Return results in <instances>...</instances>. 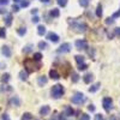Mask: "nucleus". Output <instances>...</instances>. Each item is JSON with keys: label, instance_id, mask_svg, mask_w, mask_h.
<instances>
[{"label": "nucleus", "instance_id": "obj_1", "mask_svg": "<svg viewBox=\"0 0 120 120\" xmlns=\"http://www.w3.org/2000/svg\"><path fill=\"white\" fill-rule=\"evenodd\" d=\"M24 67H25V71L28 73H30V72L37 71V70L41 67V64L35 61L34 59H26L25 61H24Z\"/></svg>", "mask_w": 120, "mask_h": 120}, {"label": "nucleus", "instance_id": "obj_2", "mask_svg": "<svg viewBox=\"0 0 120 120\" xmlns=\"http://www.w3.org/2000/svg\"><path fill=\"white\" fill-rule=\"evenodd\" d=\"M65 93V89L61 84H55L53 85L52 90H51V94H52V97L54 98H59V97H61Z\"/></svg>", "mask_w": 120, "mask_h": 120}, {"label": "nucleus", "instance_id": "obj_3", "mask_svg": "<svg viewBox=\"0 0 120 120\" xmlns=\"http://www.w3.org/2000/svg\"><path fill=\"white\" fill-rule=\"evenodd\" d=\"M70 23H71V26H72V29H75L77 33H85L86 31V29H88V26H86V24L85 23H81V22H76V21H68Z\"/></svg>", "mask_w": 120, "mask_h": 120}, {"label": "nucleus", "instance_id": "obj_4", "mask_svg": "<svg viewBox=\"0 0 120 120\" xmlns=\"http://www.w3.org/2000/svg\"><path fill=\"white\" fill-rule=\"evenodd\" d=\"M85 96L82 94V93H76L72 97H71V101L72 103H76V105H82L85 102Z\"/></svg>", "mask_w": 120, "mask_h": 120}, {"label": "nucleus", "instance_id": "obj_5", "mask_svg": "<svg viewBox=\"0 0 120 120\" xmlns=\"http://www.w3.org/2000/svg\"><path fill=\"white\" fill-rule=\"evenodd\" d=\"M102 105H103L105 111L109 112V111H111V108H112V105H113V100L111 97H105L103 101H102Z\"/></svg>", "mask_w": 120, "mask_h": 120}, {"label": "nucleus", "instance_id": "obj_6", "mask_svg": "<svg viewBox=\"0 0 120 120\" xmlns=\"http://www.w3.org/2000/svg\"><path fill=\"white\" fill-rule=\"evenodd\" d=\"M75 46H76L77 49H79V51L88 48V43H86L85 40H77V41L75 42Z\"/></svg>", "mask_w": 120, "mask_h": 120}, {"label": "nucleus", "instance_id": "obj_7", "mask_svg": "<svg viewBox=\"0 0 120 120\" xmlns=\"http://www.w3.org/2000/svg\"><path fill=\"white\" fill-rule=\"evenodd\" d=\"M70 51H71V45H70V43H63L56 49L58 53H68Z\"/></svg>", "mask_w": 120, "mask_h": 120}, {"label": "nucleus", "instance_id": "obj_8", "mask_svg": "<svg viewBox=\"0 0 120 120\" xmlns=\"http://www.w3.org/2000/svg\"><path fill=\"white\" fill-rule=\"evenodd\" d=\"M10 106H13V107H19L21 106V100L18 98V96H13L10 98V101H8Z\"/></svg>", "mask_w": 120, "mask_h": 120}, {"label": "nucleus", "instance_id": "obj_9", "mask_svg": "<svg viewBox=\"0 0 120 120\" xmlns=\"http://www.w3.org/2000/svg\"><path fill=\"white\" fill-rule=\"evenodd\" d=\"M47 38L49 40V41L54 42V43L59 42V36H58L55 33H48V34H47Z\"/></svg>", "mask_w": 120, "mask_h": 120}, {"label": "nucleus", "instance_id": "obj_10", "mask_svg": "<svg viewBox=\"0 0 120 120\" xmlns=\"http://www.w3.org/2000/svg\"><path fill=\"white\" fill-rule=\"evenodd\" d=\"M93 79H94V76H93L91 73H86V75L83 76V81H84V83H86V84H90V83L93 82Z\"/></svg>", "mask_w": 120, "mask_h": 120}, {"label": "nucleus", "instance_id": "obj_11", "mask_svg": "<svg viewBox=\"0 0 120 120\" xmlns=\"http://www.w3.org/2000/svg\"><path fill=\"white\" fill-rule=\"evenodd\" d=\"M1 53H3V55H5L6 58H10V56H11V49H10V47H7V46H4V47L1 48Z\"/></svg>", "mask_w": 120, "mask_h": 120}, {"label": "nucleus", "instance_id": "obj_12", "mask_svg": "<svg viewBox=\"0 0 120 120\" xmlns=\"http://www.w3.org/2000/svg\"><path fill=\"white\" fill-rule=\"evenodd\" d=\"M49 112H51L49 106H43V107H41V109H40V114L41 115H48Z\"/></svg>", "mask_w": 120, "mask_h": 120}, {"label": "nucleus", "instance_id": "obj_13", "mask_svg": "<svg viewBox=\"0 0 120 120\" xmlns=\"http://www.w3.org/2000/svg\"><path fill=\"white\" fill-rule=\"evenodd\" d=\"M4 22H5V25H6V26L11 25V24H12V15L7 13V15L5 16V18H4Z\"/></svg>", "mask_w": 120, "mask_h": 120}, {"label": "nucleus", "instance_id": "obj_14", "mask_svg": "<svg viewBox=\"0 0 120 120\" xmlns=\"http://www.w3.org/2000/svg\"><path fill=\"white\" fill-rule=\"evenodd\" d=\"M47 81H48V79H47L46 76H41V77L37 78V83H38L40 86H43L45 84H47Z\"/></svg>", "mask_w": 120, "mask_h": 120}, {"label": "nucleus", "instance_id": "obj_15", "mask_svg": "<svg viewBox=\"0 0 120 120\" xmlns=\"http://www.w3.org/2000/svg\"><path fill=\"white\" fill-rule=\"evenodd\" d=\"M100 86H101V83H95V84H93L89 88V93H95V91H97V90L100 89Z\"/></svg>", "mask_w": 120, "mask_h": 120}, {"label": "nucleus", "instance_id": "obj_16", "mask_svg": "<svg viewBox=\"0 0 120 120\" xmlns=\"http://www.w3.org/2000/svg\"><path fill=\"white\" fill-rule=\"evenodd\" d=\"M49 77H51L52 79H59L60 78L56 70H51V71H49Z\"/></svg>", "mask_w": 120, "mask_h": 120}, {"label": "nucleus", "instance_id": "obj_17", "mask_svg": "<svg viewBox=\"0 0 120 120\" xmlns=\"http://www.w3.org/2000/svg\"><path fill=\"white\" fill-rule=\"evenodd\" d=\"M75 114V109L72 107H66L65 109V116H72Z\"/></svg>", "mask_w": 120, "mask_h": 120}, {"label": "nucleus", "instance_id": "obj_18", "mask_svg": "<svg viewBox=\"0 0 120 120\" xmlns=\"http://www.w3.org/2000/svg\"><path fill=\"white\" fill-rule=\"evenodd\" d=\"M37 34L40 36H43L46 34V26L45 25H38L37 26Z\"/></svg>", "mask_w": 120, "mask_h": 120}, {"label": "nucleus", "instance_id": "obj_19", "mask_svg": "<svg viewBox=\"0 0 120 120\" xmlns=\"http://www.w3.org/2000/svg\"><path fill=\"white\" fill-rule=\"evenodd\" d=\"M59 15H60V12H59V10H58V8H53V10H51V12H49V16L53 17V18L59 17Z\"/></svg>", "mask_w": 120, "mask_h": 120}, {"label": "nucleus", "instance_id": "obj_20", "mask_svg": "<svg viewBox=\"0 0 120 120\" xmlns=\"http://www.w3.org/2000/svg\"><path fill=\"white\" fill-rule=\"evenodd\" d=\"M75 60H76V63H77L78 65L84 64V56H83V55H76V56H75Z\"/></svg>", "mask_w": 120, "mask_h": 120}, {"label": "nucleus", "instance_id": "obj_21", "mask_svg": "<svg viewBox=\"0 0 120 120\" xmlns=\"http://www.w3.org/2000/svg\"><path fill=\"white\" fill-rule=\"evenodd\" d=\"M17 34H18L19 36H24V35L26 34V28H25V26H22V28L17 29Z\"/></svg>", "mask_w": 120, "mask_h": 120}, {"label": "nucleus", "instance_id": "obj_22", "mask_svg": "<svg viewBox=\"0 0 120 120\" xmlns=\"http://www.w3.org/2000/svg\"><path fill=\"white\" fill-rule=\"evenodd\" d=\"M19 78H21L22 81H26V79H28V72L24 71V70L21 71V72H19Z\"/></svg>", "mask_w": 120, "mask_h": 120}, {"label": "nucleus", "instance_id": "obj_23", "mask_svg": "<svg viewBox=\"0 0 120 120\" xmlns=\"http://www.w3.org/2000/svg\"><path fill=\"white\" fill-rule=\"evenodd\" d=\"M96 16L98 18H101V16H102V6H101V4H98L97 7H96Z\"/></svg>", "mask_w": 120, "mask_h": 120}, {"label": "nucleus", "instance_id": "obj_24", "mask_svg": "<svg viewBox=\"0 0 120 120\" xmlns=\"http://www.w3.org/2000/svg\"><path fill=\"white\" fill-rule=\"evenodd\" d=\"M31 119H33V115L30 113H24L21 118V120H31Z\"/></svg>", "mask_w": 120, "mask_h": 120}, {"label": "nucleus", "instance_id": "obj_25", "mask_svg": "<svg viewBox=\"0 0 120 120\" xmlns=\"http://www.w3.org/2000/svg\"><path fill=\"white\" fill-rule=\"evenodd\" d=\"M35 61H41V59H42V54L41 53H34V58H33Z\"/></svg>", "mask_w": 120, "mask_h": 120}, {"label": "nucleus", "instance_id": "obj_26", "mask_svg": "<svg viewBox=\"0 0 120 120\" xmlns=\"http://www.w3.org/2000/svg\"><path fill=\"white\" fill-rule=\"evenodd\" d=\"M89 4H90V0H79V5L82 7H88Z\"/></svg>", "mask_w": 120, "mask_h": 120}, {"label": "nucleus", "instance_id": "obj_27", "mask_svg": "<svg viewBox=\"0 0 120 120\" xmlns=\"http://www.w3.org/2000/svg\"><path fill=\"white\" fill-rule=\"evenodd\" d=\"M8 81H10V75L8 73H4L3 77H1V82L3 83H7Z\"/></svg>", "mask_w": 120, "mask_h": 120}, {"label": "nucleus", "instance_id": "obj_28", "mask_svg": "<svg viewBox=\"0 0 120 120\" xmlns=\"http://www.w3.org/2000/svg\"><path fill=\"white\" fill-rule=\"evenodd\" d=\"M38 48L40 49H46L47 48V42H45V41H41V42H38Z\"/></svg>", "mask_w": 120, "mask_h": 120}, {"label": "nucleus", "instance_id": "obj_29", "mask_svg": "<svg viewBox=\"0 0 120 120\" xmlns=\"http://www.w3.org/2000/svg\"><path fill=\"white\" fill-rule=\"evenodd\" d=\"M88 68V65L84 63V64H81V65H78V70L79 71H85V70Z\"/></svg>", "mask_w": 120, "mask_h": 120}, {"label": "nucleus", "instance_id": "obj_30", "mask_svg": "<svg viewBox=\"0 0 120 120\" xmlns=\"http://www.w3.org/2000/svg\"><path fill=\"white\" fill-rule=\"evenodd\" d=\"M31 48H33V45L25 46V48L23 49V53H29V52H31Z\"/></svg>", "mask_w": 120, "mask_h": 120}, {"label": "nucleus", "instance_id": "obj_31", "mask_svg": "<svg viewBox=\"0 0 120 120\" xmlns=\"http://www.w3.org/2000/svg\"><path fill=\"white\" fill-rule=\"evenodd\" d=\"M71 78H72V82H73V83H77L78 79H79V76H78L77 73H72V77H71Z\"/></svg>", "mask_w": 120, "mask_h": 120}, {"label": "nucleus", "instance_id": "obj_32", "mask_svg": "<svg viewBox=\"0 0 120 120\" xmlns=\"http://www.w3.org/2000/svg\"><path fill=\"white\" fill-rule=\"evenodd\" d=\"M56 1H58V5L59 6H66V4H67V0H56Z\"/></svg>", "mask_w": 120, "mask_h": 120}, {"label": "nucleus", "instance_id": "obj_33", "mask_svg": "<svg viewBox=\"0 0 120 120\" xmlns=\"http://www.w3.org/2000/svg\"><path fill=\"white\" fill-rule=\"evenodd\" d=\"M86 49H88V48H86ZM88 54H89L90 56H91V58H94V56H95V49H94V48L88 49Z\"/></svg>", "mask_w": 120, "mask_h": 120}, {"label": "nucleus", "instance_id": "obj_34", "mask_svg": "<svg viewBox=\"0 0 120 120\" xmlns=\"http://www.w3.org/2000/svg\"><path fill=\"white\" fill-rule=\"evenodd\" d=\"M113 23H114V18H113V17H112V18L109 17V18H107V19H106V24H108V25L111 24V25H112Z\"/></svg>", "mask_w": 120, "mask_h": 120}, {"label": "nucleus", "instance_id": "obj_35", "mask_svg": "<svg viewBox=\"0 0 120 120\" xmlns=\"http://www.w3.org/2000/svg\"><path fill=\"white\" fill-rule=\"evenodd\" d=\"M6 36V33H5V29L4 28H1L0 29V38H4Z\"/></svg>", "mask_w": 120, "mask_h": 120}, {"label": "nucleus", "instance_id": "obj_36", "mask_svg": "<svg viewBox=\"0 0 120 120\" xmlns=\"http://www.w3.org/2000/svg\"><path fill=\"white\" fill-rule=\"evenodd\" d=\"M21 6L22 7H28L29 6V1H26V0H22V1H21Z\"/></svg>", "mask_w": 120, "mask_h": 120}, {"label": "nucleus", "instance_id": "obj_37", "mask_svg": "<svg viewBox=\"0 0 120 120\" xmlns=\"http://www.w3.org/2000/svg\"><path fill=\"white\" fill-rule=\"evenodd\" d=\"M1 120H11V119H10V116H8L7 113H4V114L1 115Z\"/></svg>", "mask_w": 120, "mask_h": 120}, {"label": "nucleus", "instance_id": "obj_38", "mask_svg": "<svg viewBox=\"0 0 120 120\" xmlns=\"http://www.w3.org/2000/svg\"><path fill=\"white\" fill-rule=\"evenodd\" d=\"M95 120H105V118H103L102 114H96L95 115Z\"/></svg>", "mask_w": 120, "mask_h": 120}, {"label": "nucleus", "instance_id": "obj_39", "mask_svg": "<svg viewBox=\"0 0 120 120\" xmlns=\"http://www.w3.org/2000/svg\"><path fill=\"white\" fill-rule=\"evenodd\" d=\"M114 35L118 36V37H120V28H115L114 29Z\"/></svg>", "mask_w": 120, "mask_h": 120}, {"label": "nucleus", "instance_id": "obj_40", "mask_svg": "<svg viewBox=\"0 0 120 120\" xmlns=\"http://www.w3.org/2000/svg\"><path fill=\"white\" fill-rule=\"evenodd\" d=\"M82 120H90V116L86 113H83L82 114Z\"/></svg>", "mask_w": 120, "mask_h": 120}, {"label": "nucleus", "instance_id": "obj_41", "mask_svg": "<svg viewBox=\"0 0 120 120\" xmlns=\"http://www.w3.org/2000/svg\"><path fill=\"white\" fill-rule=\"evenodd\" d=\"M38 22H40V18L37 16H34L33 17V23H38Z\"/></svg>", "mask_w": 120, "mask_h": 120}, {"label": "nucleus", "instance_id": "obj_42", "mask_svg": "<svg viewBox=\"0 0 120 120\" xmlns=\"http://www.w3.org/2000/svg\"><path fill=\"white\" fill-rule=\"evenodd\" d=\"M10 3V0H0V5H7Z\"/></svg>", "mask_w": 120, "mask_h": 120}, {"label": "nucleus", "instance_id": "obj_43", "mask_svg": "<svg viewBox=\"0 0 120 120\" xmlns=\"http://www.w3.org/2000/svg\"><path fill=\"white\" fill-rule=\"evenodd\" d=\"M88 109H89L90 112H95V106H94V105H90V106L88 107Z\"/></svg>", "mask_w": 120, "mask_h": 120}, {"label": "nucleus", "instance_id": "obj_44", "mask_svg": "<svg viewBox=\"0 0 120 120\" xmlns=\"http://www.w3.org/2000/svg\"><path fill=\"white\" fill-rule=\"evenodd\" d=\"M12 10H13L15 12H17V11H19V7H18L17 5H13V6H12Z\"/></svg>", "mask_w": 120, "mask_h": 120}, {"label": "nucleus", "instance_id": "obj_45", "mask_svg": "<svg viewBox=\"0 0 120 120\" xmlns=\"http://www.w3.org/2000/svg\"><path fill=\"white\" fill-rule=\"evenodd\" d=\"M109 120H119V118L116 115H111V118H109Z\"/></svg>", "mask_w": 120, "mask_h": 120}, {"label": "nucleus", "instance_id": "obj_46", "mask_svg": "<svg viewBox=\"0 0 120 120\" xmlns=\"http://www.w3.org/2000/svg\"><path fill=\"white\" fill-rule=\"evenodd\" d=\"M119 16H120V10H119L118 12H115V13L113 15V18H116V17H119Z\"/></svg>", "mask_w": 120, "mask_h": 120}, {"label": "nucleus", "instance_id": "obj_47", "mask_svg": "<svg viewBox=\"0 0 120 120\" xmlns=\"http://www.w3.org/2000/svg\"><path fill=\"white\" fill-rule=\"evenodd\" d=\"M31 13H33V15H36V13H37V8H34V10H31Z\"/></svg>", "mask_w": 120, "mask_h": 120}, {"label": "nucleus", "instance_id": "obj_48", "mask_svg": "<svg viewBox=\"0 0 120 120\" xmlns=\"http://www.w3.org/2000/svg\"><path fill=\"white\" fill-rule=\"evenodd\" d=\"M41 1L45 3V4H48V3H49V0H41Z\"/></svg>", "mask_w": 120, "mask_h": 120}, {"label": "nucleus", "instance_id": "obj_49", "mask_svg": "<svg viewBox=\"0 0 120 120\" xmlns=\"http://www.w3.org/2000/svg\"><path fill=\"white\" fill-rule=\"evenodd\" d=\"M13 1H15V4H17V3H21L22 0H13Z\"/></svg>", "mask_w": 120, "mask_h": 120}, {"label": "nucleus", "instance_id": "obj_50", "mask_svg": "<svg viewBox=\"0 0 120 120\" xmlns=\"http://www.w3.org/2000/svg\"><path fill=\"white\" fill-rule=\"evenodd\" d=\"M52 120H55V119H52Z\"/></svg>", "mask_w": 120, "mask_h": 120}]
</instances>
